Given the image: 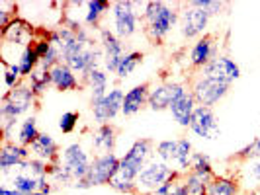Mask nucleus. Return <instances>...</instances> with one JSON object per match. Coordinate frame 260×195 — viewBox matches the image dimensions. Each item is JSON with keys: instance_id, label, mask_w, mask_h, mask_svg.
I'll return each instance as SVG.
<instances>
[{"instance_id": "nucleus-22", "label": "nucleus", "mask_w": 260, "mask_h": 195, "mask_svg": "<svg viewBox=\"0 0 260 195\" xmlns=\"http://www.w3.org/2000/svg\"><path fill=\"white\" fill-rule=\"evenodd\" d=\"M196 107H198V102L196 98L192 96V92L184 94L180 100H176L174 104L170 105V113L174 117V121L184 127V129H190V123H192V115H194Z\"/></svg>"}, {"instance_id": "nucleus-18", "label": "nucleus", "mask_w": 260, "mask_h": 195, "mask_svg": "<svg viewBox=\"0 0 260 195\" xmlns=\"http://www.w3.org/2000/svg\"><path fill=\"white\" fill-rule=\"evenodd\" d=\"M2 33V45H14V47H20V49H26L27 45H31L36 39H34V27L29 26L27 22H24L22 18H12V22L4 29H0Z\"/></svg>"}, {"instance_id": "nucleus-8", "label": "nucleus", "mask_w": 260, "mask_h": 195, "mask_svg": "<svg viewBox=\"0 0 260 195\" xmlns=\"http://www.w3.org/2000/svg\"><path fill=\"white\" fill-rule=\"evenodd\" d=\"M61 164L65 166V170L69 172V176L73 178V183L78 180H84L88 176V170H90V156L88 152L80 146L78 143L69 144L65 150L61 152Z\"/></svg>"}, {"instance_id": "nucleus-36", "label": "nucleus", "mask_w": 260, "mask_h": 195, "mask_svg": "<svg viewBox=\"0 0 260 195\" xmlns=\"http://www.w3.org/2000/svg\"><path fill=\"white\" fill-rule=\"evenodd\" d=\"M188 4H192L196 8H202V10H206L209 16H215V14H219L225 8V2H219V0H190Z\"/></svg>"}, {"instance_id": "nucleus-32", "label": "nucleus", "mask_w": 260, "mask_h": 195, "mask_svg": "<svg viewBox=\"0 0 260 195\" xmlns=\"http://www.w3.org/2000/svg\"><path fill=\"white\" fill-rule=\"evenodd\" d=\"M143 63V53L139 51H129L125 53L123 57H121V61H119V66H117L116 70V76L119 80H123V78H127L137 68V66Z\"/></svg>"}, {"instance_id": "nucleus-1", "label": "nucleus", "mask_w": 260, "mask_h": 195, "mask_svg": "<svg viewBox=\"0 0 260 195\" xmlns=\"http://www.w3.org/2000/svg\"><path fill=\"white\" fill-rule=\"evenodd\" d=\"M153 154H155V143L151 139H137L125 154L119 156V168L112 178L110 187H114L119 193L137 195V185H135L137 178L141 170L153 160Z\"/></svg>"}, {"instance_id": "nucleus-35", "label": "nucleus", "mask_w": 260, "mask_h": 195, "mask_svg": "<svg viewBox=\"0 0 260 195\" xmlns=\"http://www.w3.org/2000/svg\"><path fill=\"white\" fill-rule=\"evenodd\" d=\"M78 121H80V113L78 111H67L59 119V129H61V133H65V135H71L73 131L77 129Z\"/></svg>"}, {"instance_id": "nucleus-10", "label": "nucleus", "mask_w": 260, "mask_h": 195, "mask_svg": "<svg viewBox=\"0 0 260 195\" xmlns=\"http://www.w3.org/2000/svg\"><path fill=\"white\" fill-rule=\"evenodd\" d=\"M119 168V156H116V152L110 154H96L88 170L86 182L90 183V187L94 185H110L112 178L117 174Z\"/></svg>"}, {"instance_id": "nucleus-13", "label": "nucleus", "mask_w": 260, "mask_h": 195, "mask_svg": "<svg viewBox=\"0 0 260 195\" xmlns=\"http://www.w3.org/2000/svg\"><path fill=\"white\" fill-rule=\"evenodd\" d=\"M198 74L208 78H215L227 84H233L235 80L241 78V66L235 63V59H231L229 55H217L208 66H204Z\"/></svg>"}, {"instance_id": "nucleus-9", "label": "nucleus", "mask_w": 260, "mask_h": 195, "mask_svg": "<svg viewBox=\"0 0 260 195\" xmlns=\"http://www.w3.org/2000/svg\"><path fill=\"white\" fill-rule=\"evenodd\" d=\"M123 98H125V92L121 90V88H112L102 100L92 102L94 121L98 125H106V123L114 121L121 113V109H123Z\"/></svg>"}, {"instance_id": "nucleus-25", "label": "nucleus", "mask_w": 260, "mask_h": 195, "mask_svg": "<svg viewBox=\"0 0 260 195\" xmlns=\"http://www.w3.org/2000/svg\"><path fill=\"white\" fill-rule=\"evenodd\" d=\"M112 8L110 2L106 0H88L84 2V12H82V24L86 27H98L100 20L108 10Z\"/></svg>"}, {"instance_id": "nucleus-14", "label": "nucleus", "mask_w": 260, "mask_h": 195, "mask_svg": "<svg viewBox=\"0 0 260 195\" xmlns=\"http://www.w3.org/2000/svg\"><path fill=\"white\" fill-rule=\"evenodd\" d=\"M190 131L194 133L196 137L200 139H206V141H213L219 137V123H217V117L213 113V109L204 107V105H198L192 115V123H190Z\"/></svg>"}, {"instance_id": "nucleus-30", "label": "nucleus", "mask_w": 260, "mask_h": 195, "mask_svg": "<svg viewBox=\"0 0 260 195\" xmlns=\"http://www.w3.org/2000/svg\"><path fill=\"white\" fill-rule=\"evenodd\" d=\"M190 172L196 174V176H200L202 180H206L208 183L215 178V172H213V166H211V160H209V156L204 154V152H194Z\"/></svg>"}, {"instance_id": "nucleus-15", "label": "nucleus", "mask_w": 260, "mask_h": 195, "mask_svg": "<svg viewBox=\"0 0 260 195\" xmlns=\"http://www.w3.org/2000/svg\"><path fill=\"white\" fill-rule=\"evenodd\" d=\"M219 53H217V39L213 33H206V35H202L200 39H196V43L190 47V55H188V59H190V65L194 70H202L204 66H208L215 57H217Z\"/></svg>"}, {"instance_id": "nucleus-17", "label": "nucleus", "mask_w": 260, "mask_h": 195, "mask_svg": "<svg viewBox=\"0 0 260 195\" xmlns=\"http://www.w3.org/2000/svg\"><path fill=\"white\" fill-rule=\"evenodd\" d=\"M31 158V152L27 146H22L16 141H4L0 148V172L2 176H8L12 170L22 168Z\"/></svg>"}, {"instance_id": "nucleus-26", "label": "nucleus", "mask_w": 260, "mask_h": 195, "mask_svg": "<svg viewBox=\"0 0 260 195\" xmlns=\"http://www.w3.org/2000/svg\"><path fill=\"white\" fill-rule=\"evenodd\" d=\"M84 84H88V88H90V104L92 102H98V100H102L106 94H108V72L102 70V68H96V70H92L88 76L82 80Z\"/></svg>"}, {"instance_id": "nucleus-6", "label": "nucleus", "mask_w": 260, "mask_h": 195, "mask_svg": "<svg viewBox=\"0 0 260 195\" xmlns=\"http://www.w3.org/2000/svg\"><path fill=\"white\" fill-rule=\"evenodd\" d=\"M178 172L172 170L170 166H167L162 160H156L153 158L139 174L137 178V195H151L155 189H158L165 182H169L170 178H174Z\"/></svg>"}, {"instance_id": "nucleus-23", "label": "nucleus", "mask_w": 260, "mask_h": 195, "mask_svg": "<svg viewBox=\"0 0 260 195\" xmlns=\"http://www.w3.org/2000/svg\"><path fill=\"white\" fill-rule=\"evenodd\" d=\"M78 78L77 74L65 65H57L55 68H51V86L57 88L59 92H71V90H77L78 88Z\"/></svg>"}, {"instance_id": "nucleus-31", "label": "nucleus", "mask_w": 260, "mask_h": 195, "mask_svg": "<svg viewBox=\"0 0 260 195\" xmlns=\"http://www.w3.org/2000/svg\"><path fill=\"white\" fill-rule=\"evenodd\" d=\"M16 66L20 68L22 78L31 76V72L39 66V57H38V53H36V49H34V43H31V45H27L26 49L22 51V55H20V59H18Z\"/></svg>"}, {"instance_id": "nucleus-34", "label": "nucleus", "mask_w": 260, "mask_h": 195, "mask_svg": "<svg viewBox=\"0 0 260 195\" xmlns=\"http://www.w3.org/2000/svg\"><path fill=\"white\" fill-rule=\"evenodd\" d=\"M186 180V187H188V195H208V185L206 180H202L200 176H196L192 172H188L184 176Z\"/></svg>"}, {"instance_id": "nucleus-37", "label": "nucleus", "mask_w": 260, "mask_h": 195, "mask_svg": "<svg viewBox=\"0 0 260 195\" xmlns=\"http://www.w3.org/2000/svg\"><path fill=\"white\" fill-rule=\"evenodd\" d=\"M178 176H180V172H178L174 178H170L169 182L162 183V185H160L158 189H155V191H153L151 195H170V191H172V185H174V182H176V178H178Z\"/></svg>"}, {"instance_id": "nucleus-28", "label": "nucleus", "mask_w": 260, "mask_h": 195, "mask_svg": "<svg viewBox=\"0 0 260 195\" xmlns=\"http://www.w3.org/2000/svg\"><path fill=\"white\" fill-rule=\"evenodd\" d=\"M39 137L38 129V119L34 115H27L20 125H18V133H16V143L22 144V146H31L36 143V139Z\"/></svg>"}, {"instance_id": "nucleus-4", "label": "nucleus", "mask_w": 260, "mask_h": 195, "mask_svg": "<svg viewBox=\"0 0 260 195\" xmlns=\"http://www.w3.org/2000/svg\"><path fill=\"white\" fill-rule=\"evenodd\" d=\"M38 96L29 88L27 82H22L20 86H16L14 90H8L2 96V104H0V117L2 119H14L20 121V117L29 113V109L36 105Z\"/></svg>"}, {"instance_id": "nucleus-21", "label": "nucleus", "mask_w": 260, "mask_h": 195, "mask_svg": "<svg viewBox=\"0 0 260 195\" xmlns=\"http://www.w3.org/2000/svg\"><path fill=\"white\" fill-rule=\"evenodd\" d=\"M117 143V131L112 123L98 125V129L92 133V148L98 154H110L116 150Z\"/></svg>"}, {"instance_id": "nucleus-19", "label": "nucleus", "mask_w": 260, "mask_h": 195, "mask_svg": "<svg viewBox=\"0 0 260 195\" xmlns=\"http://www.w3.org/2000/svg\"><path fill=\"white\" fill-rule=\"evenodd\" d=\"M29 152H31V158L43 160V162H47V164H55V162H59V158H61L59 144H57V141L53 139L49 133H39L36 143L29 146Z\"/></svg>"}, {"instance_id": "nucleus-39", "label": "nucleus", "mask_w": 260, "mask_h": 195, "mask_svg": "<svg viewBox=\"0 0 260 195\" xmlns=\"http://www.w3.org/2000/svg\"><path fill=\"white\" fill-rule=\"evenodd\" d=\"M254 156H260V137L254 139Z\"/></svg>"}, {"instance_id": "nucleus-16", "label": "nucleus", "mask_w": 260, "mask_h": 195, "mask_svg": "<svg viewBox=\"0 0 260 195\" xmlns=\"http://www.w3.org/2000/svg\"><path fill=\"white\" fill-rule=\"evenodd\" d=\"M100 47H102V53H104V70L116 74L119 61L125 55L123 53V41L117 37L116 31L100 27Z\"/></svg>"}, {"instance_id": "nucleus-7", "label": "nucleus", "mask_w": 260, "mask_h": 195, "mask_svg": "<svg viewBox=\"0 0 260 195\" xmlns=\"http://www.w3.org/2000/svg\"><path fill=\"white\" fill-rule=\"evenodd\" d=\"M112 16H114V27H116V35L121 41L129 39L135 35V31L139 29L141 18L133 6V0H117L112 2Z\"/></svg>"}, {"instance_id": "nucleus-11", "label": "nucleus", "mask_w": 260, "mask_h": 195, "mask_svg": "<svg viewBox=\"0 0 260 195\" xmlns=\"http://www.w3.org/2000/svg\"><path fill=\"white\" fill-rule=\"evenodd\" d=\"M190 88L182 84V82H162L155 86L151 94H149V107L153 111H162V109H170V105L176 100H180L184 94H188Z\"/></svg>"}, {"instance_id": "nucleus-29", "label": "nucleus", "mask_w": 260, "mask_h": 195, "mask_svg": "<svg viewBox=\"0 0 260 195\" xmlns=\"http://www.w3.org/2000/svg\"><path fill=\"white\" fill-rule=\"evenodd\" d=\"M241 183L237 178L215 176L208 185V195H239Z\"/></svg>"}, {"instance_id": "nucleus-24", "label": "nucleus", "mask_w": 260, "mask_h": 195, "mask_svg": "<svg viewBox=\"0 0 260 195\" xmlns=\"http://www.w3.org/2000/svg\"><path fill=\"white\" fill-rule=\"evenodd\" d=\"M239 183L248 189H258L260 187V156H252L250 160L243 162V168L239 172Z\"/></svg>"}, {"instance_id": "nucleus-38", "label": "nucleus", "mask_w": 260, "mask_h": 195, "mask_svg": "<svg viewBox=\"0 0 260 195\" xmlns=\"http://www.w3.org/2000/svg\"><path fill=\"white\" fill-rule=\"evenodd\" d=\"M0 195H24V193H20V191H16V189H12V187H8V185H0ZM31 195H45V193H41V191H38V193H31Z\"/></svg>"}, {"instance_id": "nucleus-5", "label": "nucleus", "mask_w": 260, "mask_h": 195, "mask_svg": "<svg viewBox=\"0 0 260 195\" xmlns=\"http://www.w3.org/2000/svg\"><path fill=\"white\" fill-rule=\"evenodd\" d=\"M231 90V84L227 82H221V80H215V78H208V76H198L192 80V86H190V92L196 98L198 105H204V107H213L221 102L223 98L229 94Z\"/></svg>"}, {"instance_id": "nucleus-12", "label": "nucleus", "mask_w": 260, "mask_h": 195, "mask_svg": "<svg viewBox=\"0 0 260 195\" xmlns=\"http://www.w3.org/2000/svg\"><path fill=\"white\" fill-rule=\"evenodd\" d=\"M209 16L206 10L196 8L192 4H184V8L180 10V29L182 35L186 39H200L202 35H206V27L209 24Z\"/></svg>"}, {"instance_id": "nucleus-40", "label": "nucleus", "mask_w": 260, "mask_h": 195, "mask_svg": "<svg viewBox=\"0 0 260 195\" xmlns=\"http://www.w3.org/2000/svg\"><path fill=\"white\" fill-rule=\"evenodd\" d=\"M248 195H260V187H258V189H254V191H250Z\"/></svg>"}, {"instance_id": "nucleus-2", "label": "nucleus", "mask_w": 260, "mask_h": 195, "mask_svg": "<svg viewBox=\"0 0 260 195\" xmlns=\"http://www.w3.org/2000/svg\"><path fill=\"white\" fill-rule=\"evenodd\" d=\"M141 22H143V31L147 39L153 45H160L165 39L169 37L172 27L176 24H180V10L170 6L169 2L151 0L145 6Z\"/></svg>"}, {"instance_id": "nucleus-27", "label": "nucleus", "mask_w": 260, "mask_h": 195, "mask_svg": "<svg viewBox=\"0 0 260 195\" xmlns=\"http://www.w3.org/2000/svg\"><path fill=\"white\" fill-rule=\"evenodd\" d=\"M12 189L24 195H31L41 191V178H34L26 170H16L12 176Z\"/></svg>"}, {"instance_id": "nucleus-33", "label": "nucleus", "mask_w": 260, "mask_h": 195, "mask_svg": "<svg viewBox=\"0 0 260 195\" xmlns=\"http://www.w3.org/2000/svg\"><path fill=\"white\" fill-rule=\"evenodd\" d=\"M27 84H29V88L34 90L36 96H41L43 92L51 86V70H45V68L38 66L31 72V76L27 78Z\"/></svg>"}, {"instance_id": "nucleus-20", "label": "nucleus", "mask_w": 260, "mask_h": 195, "mask_svg": "<svg viewBox=\"0 0 260 195\" xmlns=\"http://www.w3.org/2000/svg\"><path fill=\"white\" fill-rule=\"evenodd\" d=\"M149 94H151V84H149V82L133 86L131 90L125 92L121 113L125 117H131V115H135V113H139L145 105L149 104Z\"/></svg>"}, {"instance_id": "nucleus-3", "label": "nucleus", "mask_w": 260, "mask_h": 195, "mask_svg": "<svg viewBox=\"0 0 260 195\" xmlns=\"http://www.w3.org/2000/svg\"><path fill=\"white\" fill-rule=\"evenodd\" d=\"M155 154L158 160H162L167 166L172 170L188 174L192 166V156H194V146L192 143L182 137V139H169V141H160L155 146Z\"/></svg>"}]
</instances>
